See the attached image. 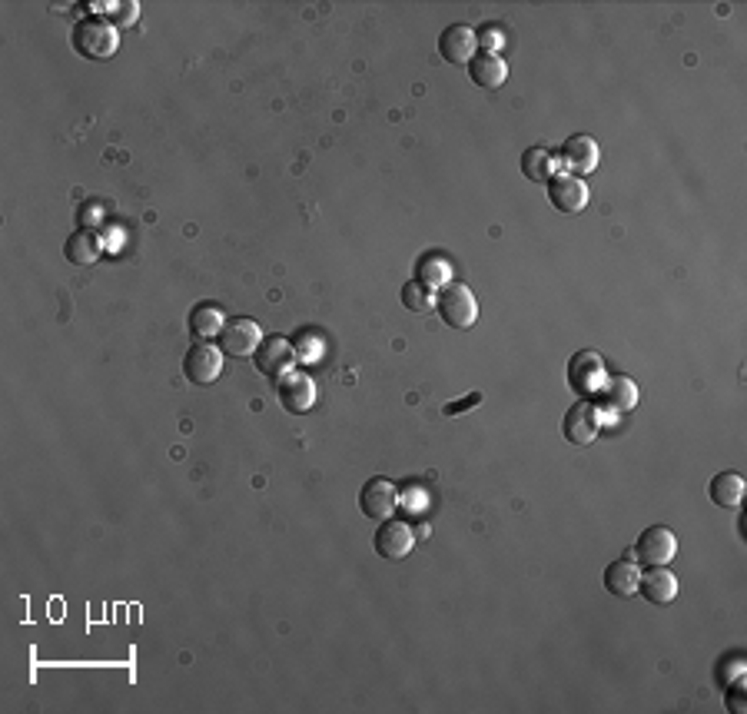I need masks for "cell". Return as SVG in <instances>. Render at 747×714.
Instances as JSON below:
<instances>
[{"label": "cell", "mask_w": 747, "mask_h": 714, "mask_svg": "<svg viewBox=\"0 0 747 714\" xmlns=\"http://www.w3.org/2000/svg\"><path fill=\"white\" fill-rule=\"evenodd\" d=\"M435 309L449 329H472L479 319V303H475L472 289L462 283H445L442 293L435 296Z\"/></svg>", "instance_id": "obj_2"}, {"label": "cell", "mask_w": 747, "mask_h": 714, "mask_svg": "<svg viewBox=\"0 0 747 714\" xmlns=\"http://www.w3.org/2000/svg\"><path fill=\"white\" fill-rule=\"evenodd\" d=\"M724 705H728L731 714H744L747 705H744V675H738L728 685V695H724Z\"/></svg>", "instance_id": "obj_25"}, {"label": "cell", "mask_w": 747, "mask_h": 714, "mask_svg": "<svg viewBox=\"0 0 747 714\" xmlns=\"http://www.w3.org/2000/svg\"><path fill=\"white\" fill-rule=\"evenodd\" d=\"M422 273H435V286H445V279H449V266H445L442 260H425Z\"/></svg>", "instance_id": "obj_28"}, {"label": "cell", "mask_w": 747, "mask_h": 714, "mask_svg": "<svg viewBox=\"0 0 747 714\" xmlns=\"http://www.w3.org/2000/svg\"><path fill=\"white\" fill-rule=\"evenodd\" d=\"M293 349H296V359H303V362H316L319 356H323V339L319 336H313V333H303L293 343Z\"/></svg>", "instance_id": "obj_24"}, {"label": "cell", "mask_w": 747, "mask_h": 714, "mask_svg": "<svg viewBox=\"0 0 747 714\" xmlns=\"http://www.w3.org/2000/svg\"><path fill=\"white\" fill-rule=\"evenodd\" d=\"M223 372V353L206 343H196L190 353L183 356V376L193 382V386H213Z\"/></svg>", "instance_id": "obj_9"}, {"label": "cell", "mask_w": 747, "mask_h": 714, "mask_svg": "<svg viewBox=\"0 0 747 714\" xmlns=\"http://www.w3.org/2000/svg\"><path fill=\"white\" fill-rule=\"evenodd\" d=\"M522 173L532 183H548L558 173V157L545 147H528L522 153Z\"/></svg>", "instance_id": "obj_21"}, {"label": "cell", "mask_w": 747, "mask_h": 714, "mask_svg": "<svg viewBox=\"0 0 747 714\" xmlns=\"http://www.w3.org/2000/svg\"><path fill=\"white\" fill-rule=\"evenodd\" d=\"M638 582H641V568L631 558H618V562H611L605 568V588L615 598H635Z\"/></svg>", "instance_id": "obj_18"}, {"label": "cell", "mask_w": 747, "mask_h": 714, "mask_svg": "<svg viewBox=\"0 0 747 714\" xmlns=\"http://www.w3.org/2000/svg\"><path fill=\"white\" fill-rule=\"evenodd\" d=\"M598 412H631L638 406V386L628 376H611L605 379V386L598 389Z\"/></svg>", "instance_id": "obj_16"}, {"label": "cell", "mask_w": 747, "mask_h": 714, "mask_svg": "<svg viewBox=\"0 0 747 714\" xmlns=\"http://www.w3.org/2000/svg\"><path fill=\"white\" fill-rule=\"evenodd\" d=\"M598 429H601V412L591 399H578L562 419V432L572 446H591L598 436Z\"/></svg>", "instance_id": "obj_6"}, {"label": "cell", "mask_w": 747, "mask_h": 714, "mask_svg": "<svg viewBox=\"0 0 747 714\" xmlns=\"http://www.w3.org/2000/svg\"><path fill=\"white\" fill-rule=\"evenodd\" d=\"M253 362H256V369L263 372V376H269V379H283L286 372H293V362H296V349H293V343L289 339H283V336H266L263 343L256 346V353H253Z\"/></svg>", "instance_id": "obj_5"}, {"label": "cell", "mask_w": 747, "mask_h": 714, "mask_svg": "<svg viewBox=\"0 0 747 714\" xmlns=\"http://www.w3.org/2000/svg\"><path fill=\"white\" fill-rule=\"evenodd\" d=\"M598 160H601L598 143L591 140V137H585V133H575V137H568V140H565V147H562V157H558V163H562V170L575 173V177L595 173Z\"/></svg>", "instance_id": "obj_14"}, {"label": "cell", "mask_w": 747, "mask_h": 714, "mask_svg": "<svg viewBox=\"0 0 747 714\" xmlns=\"http://www.w3.org/2000/svg\"><path fill=\"white\" fill-rule=\"evenodd\" d=\"M120 37L113 20L107 17H83L74 27V50L87 60H107L117 54Z\"/></svg>", "instance_id": "obj_1"}, {"label": "cell", "mask_w": 747, "mask_h": 714, "mask_svg": "<svg viewBox=\"0 0 747 714\" xmlns=\"http://www.w3.org/2000/svg\"><path fill=\"white\" fill-rule=\"evenodd\" d=\"M475 37H479V47L485 50V54H495V50L505 44V37H502V30H498V27H485Z\"/></svg>", "instance_id": "obj_26"}, {"label": "cell", "mask_w": 747, "mask_h": 714, "mask_svg": "<svg viewBox=\"0 0 747 714\" xmlns=\"http://www.w3.org/2000/svg\"><path fill=\"white\" fill-rule=\"evenodd\" d=\"M276 396H279V406L286 412H293V416H306L309 409H313L316 402V386L313 379L306 376V372H286L283 379H279L276 386Z\"/></svg>", "instance_id": "obj_10"}, {"label": "cell", "mask_w": 747, "mask_h": 714, "mask_svg": "<svg viewBox=\"0 0 747 714\" xmlns=\"http://www.w3.org/2000/svg\"><path fill=\"white\" fill-rule=\"evenodd\" d=\"M220 339V353L223 356H233V359H246L256 353V346L263 343V333H259V326L253 323V319H226L223 333L216 336Z\"/></svg>", "instance_id": "obj_7"}, {"label": "cell", "mask_w": 747, "mask_h": 714, "mask_svg": "<svg viewBox=\"0 0 747 714\" xmlns=\"http://www.w3.org/2000/svg\"><path fill=\"white\" fill-rule=\"evenodd\" d=\"M402 306L412 309V313H425V309H435L432 286L422 283V279H409V283L402 286Z\"/></svg>", "instance_id": "obj_23"}, {"label": "cell", "mask_w": 747, "mask_h": 714, "mask_svg": "<svg viewBox=\"0 0 747 714\" xmlns=\"http://www.w3.org/2000/svg\"><path fill=\"white\" fill-rule=\"evenodd\" d=\"M568 386L578 392V399H595L605 386V362L591 349H581L568 359Z\"/></svg>", "instance_id": "obj_3"}, {"label": "cell", "mask_w": 747, "mask_h": 714, "mask_svg": "<svg viewBox=\"0 0 747 714\" xmlns=\"http://www.w3.org/2000/svg\"><path fill=\"white\" fill-rule=\"evenodd\" d=\"M548 200L562 213H581L588 206V183L575 173H555L548 180Z\"/></svg>", "instance_id": "obj_11"}, {"label": "cell", "mask_w": 747, "mask_h": 714, "mask_svg": "<svg viewBox=\"0 0 747 714\" xmlns=\"http://www.w3.org/2000/svg\"><path fill=\"white\" fill-rule=\"evenodd\" d=\"M117 14H113V27L117 24H130L133 20V14H137V4H120V7H113Z\"/></svg>", "instance_id": "obj_29"}, {"label": "cell", "mask_w": 747, "mask_h": 714, "mask_svg": "<svg viewBox=\"0 0 747 714\" xmlns=\"http://www.w3.org/2000/svg\"><path fill=\"white\" fill-rule=\"evenodd\" d=\"M402 495L389 479H369L359 492V509L372 522H386L399 512Z\"/></svg>", "instance_id": "obj_4"}, {"label": "cell", "mask_w": 747, "mask_h": 714, "mask_svg": "<svg viewBox=\"0 0 747 714\" xmlns=\"http://www.w3.org/2000/svg\"><path fill=\"white\" fill-rule=\"evenodd\" d=\"M479 402H482V392H472V396H465V399H459V402H449V406H445L442 412H445V416H462L465 409L479 406Z\"/></svg>", "instance_id": "obj_27"}, {"label": "cell", "mask_w": 747, "mask_h": 714, "mask_svg": "<svg viewBox=\"0 0 747 714\" xmlns=\"http://www.w3.org/2000/svg\"><path fill=\"white\" fill-rule=\"evenodd\" d=\"M469 77H472V84L482 90H502L508 80V64L498 54L479 50V54L469 60Z\"/></svg>", "instance_id": "obj_17"}, {"label": "cell", "mask_w": 747, "mask_h": 714, "mask_svg": "<svg viewBox=\"0 0 747 714\" xmlns=\"http://www.w3.org/2000/svg\"><path fill=\"white\" fill-rule=\"evenodd\" d=\"M186 326H190V333L196 339H216L223 333L226 319H223V309L216 303H200L190 309V319H186Z\"/></svg>", "instance_id": "obj_20"}, {"label": "cell", "mask_w": 747, "mask_h": 714, "mask_svg": "<svg viewBox=\"0 0 747 714\" xmlns=\"http://www.w3.org/2000/svg\"><path fill=\"white\" fill-rule=\"evenodd\" d=\"M638 592L651 605H671L678 598V578L668 572V565H648V572H641Z\"/></svg>", "instance_id": "obj_15"}, {"label": "cell", "mask_w": 747, "mask_h": 714, "mask_svg": "<svg viewBox=\"0 0 747 714\" xmlns=\"http://www.w3.org/2000/svg\"><path fill=\"white\" fill-rule=\"evenodd\" d=\"M372 545H376V555L386 558V562H402V558L412 555L415 548V535L406 522L399 519H386L376 529V538H372Z\"/></svg>", "instance_id": "obj_8"}, {"label": "cell", "mask_w": 747, "mask_h": 714, "mask_svg": "<svg viewBox=\"0 0 747 714\" xmlns=\"http://www.w3.org/2000/svg\"><path fill=\"white\" fill-rule=\"evenodd\" d=\"M64 256L74 266H93L103 256V246H100V240H97V233L93 230H74L67 236V243H64Z\"/></svg>", "instance_id": "obj_19"}, {"label": "cell", "mask_w": 747, "mask_h": 714, "mask_svg": "<svg viewBox=\"0 0 747 714\" xmlns=\"http://www.w3.org/2000/svg\"><path fill=\"white\" fill-rule=\"evenodd\" d=\"M635 552L645 565H668L678 555V538H674L671 529H664V525H651V529L638 535Z\"/></svg>", "instance_id": "obj_13"}, {"label": "cell", "mask_w": 747, "mask_h": 714, "mask_svg": "<svg viewBox=\"0 0 747 714\" xmlns=\"http://www.w3.org/2000/svg\"><path fill=\"white\" fill-rule=\"evenodd\" d=\"M439 54H442V60L445 64H455V67H469V60L479 54V37H475V30L472 27H465V24H452V27H445L442 30V37H439Z\"/></svg>", "instance_id": "obj_12"}, {"label": "cell", "mask_w": 747, "mask_h": 714, "mask_svg": "<svg viewBox=\"0 0 747 714\" xmlns=\"http://www.w3.org/2000/svg\"><path fill=\"white\" fill-rule=\"evenodd\" d=\"M711 502L721 505V509H738L744 499V479L738 472H721L711 479Z\"/></svg>", "instance_id": "obj_22"}]
</instances>
